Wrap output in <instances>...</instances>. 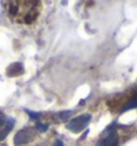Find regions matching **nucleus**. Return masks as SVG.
Segmentation results:
<instances>
[{
  "mask_svg": "<svg viewBox=\"0 0 137 146\" xmlns=\"http://www.w3.org/2000/svg\"><path fill=\"white\" fill-rule=\"evenodd\" d=\"M26 112L30 115L31 119H37V118H39L38 116H40V113H33V112H31V111H28V110H26Z\"/></svg>",
  "mask_w": 137,
  "mask_h": 146,
  "instance_id": "obj_9",
  "label": "nucleus"
},
{
  "mask_svg": "<svg viewBox=\"0 0 137 146\" xmlns=\"http://www.w3.org/2000/svg\"><path fill=\"white\" fill-rule=\"evenodd\" d=\"M119 134L114 128H108L106 133L101 137L96 146H118Z\"/></svg>",
  "mask_w": 137,
  "mask_h": 146,
  "instance_id": "obj_3",
  "label": "nucleus"
},
{
  "mask_svg": "<svg viewBox=\"0 0 137 146\" xmlns=\"http://www.w3.org/2000/svg\"><path fill=\"white\" fill-rule=\"evenodd\" d=\"M25 71L24 66L20 62H14L7 70V75L8 76H16V75H22Z\"/></svg>",
  "mask_w": 137,
  "mask_h": 146,
  "instance_id": "obj_5",
  "label": "nucleus"
},
{
  "mask_svg": "<svg viewBox=\"0 0 137 146\" xmlns=\"http://www.w3.org/2000/svg\"><path fill=\"white\" fill-rule=\"evenodd\" d=\"M54 146H64L63 142H62V141H57L55 144H54Z\"/></svg>",
  "mask_w": 137,
  "mask_h": 146,
  "instance_id": "obj_10",
  "label": "nucleus"
},
{
  "mask_svg": "<svg viewBox=\"0 0 137 146\" xmlns=\"http://www.w3.org/2000/svg\"><path fill=\"white\" fill-rule=\"evenodd\" d=\"M133 109H137V91L134 94V96L128 100V102L126 103V105L124 106L123 109L121 110V112H125V111L133 110Z\"/></svg>",
  "mask_w": 137,
  "mask_h": 146,
  "instance_id": "obj_6",
  "label": "nucleus"
},
{
  "mask_svg": "<svg viewBox=\"0 0 137 146\" xmlns=\"http://www.w3.org/2000/svg\"><path fill=\"white\" fill-rule=\"evenodd\" d=\"M36 129H37L38 131H40V132H45V131H47V129H48V125L38 123L37 125H36Z\"/></svg>",
  "mask_w": 137,
  "mask_h": 146,
  "instance_id": "obj_7",
  "label": "nucleus"
},
{
  "mask_svg": "<svg viewBox=\"0 0 137 146\" xmlns=\"http://www.w3.org/2000/svg\"><path fill=\"white\" fill-rule=\"evenodd\" d=\"M36 134H37V129L36 128H24L14 135V144L19 146L24 145L26 143H29L36 137Z\"/></svg>",
  "mask_w": 137,
  "mask_h": 146,
  "instance_id": "obj_2",
  "label": "nucleus"
},
{
  "mask_svg": "<svg viewBox=\"0 0 137 146\" xmlns=\"http://www.w3.org/2000/svg\"><path fill=\"white\" fill-rule=\"evenodd\" d=\"M72 115V112L71 111H65V112H61L60 114H58V119L60 120H64V119L68 118L70 116Z\"/></svg>",
  "mask_w": 137,
  "mask_h": 146,
  "instance_id": "obj_8",
  "label": "nucleus"
},
{
  "mask_svg": "<svg viewBox=\"0 0 137 146\" xmlns=\"http://www.w3.org/2000/svg\"><path fill=\"white\" fill-rule=\"evenodd\" d=\"M91 120V115L90 114H82L78 115L77 117L71 119L67 125V128L71 132L79 133L88 126V123Z\"/></svg>",
  "mask_w": 137,
  "mask_h": 146,
  "instance_id": "obj_1",
  "label": "nucleus"
},
{
  "mask_svg": "<svg viewBox=\"0 0 137 146\" xmlns=\"http://www.w3.org/2000/svg\"><path fill=\"white\" fill-rule=\"evenodd\" d=\"M14 119L8 116H2L0 118V141L5 140L9 132L12 131L14 127Z\"/></svg>",
  "mask_w": 137,
  "mask_h": 146,
  "instance_id": "obj_4",
  "label": "nucleus"
}]
</instances>
